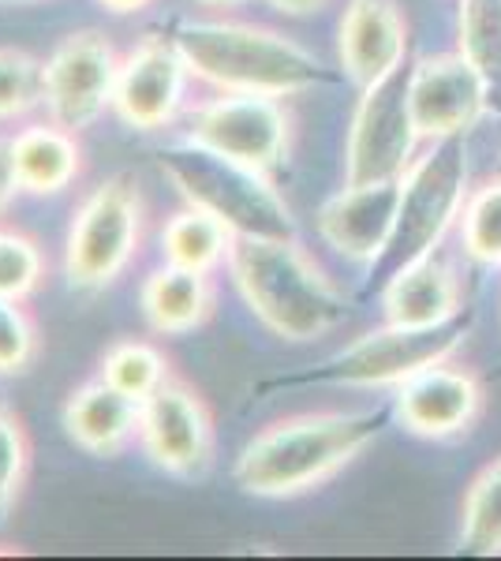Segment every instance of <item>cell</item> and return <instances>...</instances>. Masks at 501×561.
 <instances>
[{
  "label": "cell",
  "instance_id": "8",
  "mask_svg": "<svg viewBox=\"0 0 501 561\" xmlns=\"http://www.w3.org/2000/svg\"><path fill=\"white\" fill-rule=\"evenodd\" d=\"M408 83H412V65L405 60L389 76L360 90V105L344 142V184H378L408 173L419 139Z\"/></svg>",
  "mask_w": 501,
  "mask_h": 561
},
{
  "label": "cell",
  "instance_id": "29",
  "mask_svg": "<svg viewBox=\"0 0 501 561\" xmlns=\"http://www.w3.org/2000/svg\"><path fill=\"white\" fill-rule=\"evenodd\" d=\"M42 105V60L23 49H0V121Z\"/></svg>",
  "mask_w": 501,
  "mask_h": 561
},
{
  "label": "cell",
  "instance_id": "1",
  "mask_svg": "<svg viewBox=\"0 0 501 561\" xmlns=\"http://www.w3.org/2000/svg\"><path fill=\"white\" fill-rule=\"evenodd\" d=\"M386 409L304 412L270 423L236 457L232 479L251 497H299L349 468L386 431Z\"/></svg>",
  "mask_w": 501,
  "mask_h": 561
},
{
  "label": "cell",
  "instance_id": "7",
  "mask_svg": "<svg viewBox=\"0 0 501 561\" xmlns=\"http://www.w3.org/2000/svg\"><path fill=\"white\" fill-rule=\"evenodd\" d=\"M143 206L139 184L132 176H109L76 210L64 237V277L79 296L105 293L124 277L143 248Z\"/></svg>",
  "mask_w": 501,
  "mask_h": 561
},
{
  "label": "cell",
  "instance_id": "31",
  "mask_svg": "<svg viewBox=\"0 0 501 561\" xmlns=\"http://www.w3.org/2000/svg\"><path fill=\"white\" fill-rule=\"evenodd\" d=\"M270 8H277L281 15H315L322 12L330 0H266Z\"/></svg>",
  "mask_w": 501,
  "mask_h": 561
},
{
  "label": "cell",
  "instance_id": "19",
  "mask_svg": "<svg viewBox=\"0 0 501 561\" xmlns=\"http://www.w3.org/2000/svg\"><path fill=\"white\" fill-rule=\"evenodd\" d=\"M214 304H217V288L209 274L172 266V262L153 270L139 288L143 319L161 337H184V333L198 330L214 314Z\"/></svg>",
  "mask_w": 501,
  "mask_h": 561
},
{
  "label": "cell",
  "instance_id": "24",
  "mask_svg": "<svg viewBox=\"0 0 501 561\" xmlns=\"http://www.w3.org/2000/svg\"><path fill=\"white\" fill-rule=\"evenodd\" d=\"M98 378H105L109 386H116L121 393L143 404L153 389L166 386L172 378V364L158 345L127 337L105 348L102 364H98Z\"/></svg>",
  "mask_w": 501,
  "mask_h": 561
},
{
  "label": "cell",
  "instance_id": "35",
  "mask_svg": "<svg viewBox=\"0 0 501 561\" xmlns=\"http://www.w3.org/2000/svg\"><path fill=\"white\" fill-rule=\"evenodd\" d=\"M0 4H34V0H0Z\"/></svg>",
  "mask_w": 501,
  "mask_h": 561
},
{
  "label": "cell",
  "instance_id": "15",
  "mask_svg": "<svg viewBox=\"0 0 501 561\" xmlns=\"http://www.w3.org/2000/svg\"><path fill=\"white\" fill-rule=\"evenodd\" d=\"M400 180H378V184H344L330 203L318 210L315 225L341 259L355 266H371L397 221Z\"/></svg>",
  "mask_w": 501,
  "mask_h": 561
},
{
  "label": "cell",
  "instance_id": "22",
  "mask_svg": "<svg viewBox=\"0 0 501 561\" xmlns=\"http://www.w3.org/2000/svg\"><path fill=\"white\" fill-rule=\"evenodd\" d=\"M457 42L460 57L482 79L490 113L501 116V0H460Z\"/></svg>",
  "mask_w": 501,
  "mask_h": 561
},
{
  "label": "cell",
  "instance_id": "26",
  "mask_svg": "<svg viewBox=\"0 0 501 561\" xmlns=\"http://www.w3.org/2000/svg\"><path fill=\"white\" fill-rule=\"evenodd\" d=\"M31 460H34V446L20 412L8 401H0V528H4V520L20 505L26 476H31Z\"/></svg>",
  "mask_w": 501,
  "mask_h": 561
},
{
  "label": "cell",
  "instance_id": "2",
  "mask_svg": "<svg viewBox=\"0 0 501 561\" xmlns=\"http://www.w3.org/2000/svg\"><path fill=\"white\" fill-rule=\"evenodd\" d=\"M172 42L191 76L225 94L288 98L337 83V71L326 68L311 49L259 23L187 20L172 31Z\"/></svg>",
  "mask_w": 501,
  "mask_h": 561
},
{
  "label": "cell",
  "instance_id": "11",
  "mask_svg": "<svg viewBox=\"0 0 501 561\" xmlns=\"http://www.w3.org/2000/svg\"><path fill=\"white\" fill-rule=\"evenodd\" d=\"M139 446L172 479H203L214 465V412L195 386L172 375L143 401Z\"/></svg>",
  "mask_w": 501,
  "mask_h": 561
},
{
  "label": "cell",
  "instance_id": "28",
  "mask_svg": "<svg viewBox=\"0 0 501 561\" xmlns=\"http://www.w3.org/2000/svg\"><path fill=\"white\" fill-rule=\"evenodd\" d=\"M42 356L38 319L23 300H0V375H26Z\"/></svg>",
  "mask_w": 501,
  "mask_h": 561
},
{
  "label": "cell",
  "instance_id": "23",
  "mask_svg": "<svg viewBox=\"0 0 501 561\" xmlns=\"http://www.w3.org/2000/svg\"><path fill=\"white\" fill-rule=\"evenodd\" d=\"M460 550L476 558L501 554V457L490 460L464 494Z\"/></svg>",
  "mask_w": 501,
  "mask_h": 561
},
{
  "label": "cell",
  "instance_id": "34",
  "mask_svg": "<svg viewBox=\"0 0 501 561\" xmlns=\"http://www.w3.org/2000/svg\"><path fill=\"white\" fill-rule=\"evenodd\" d=\"M15 554H23L20 547H0V558H15Z\"/></svg>",
  "mask_w": 501,
  "mask_h": 561
},
{
  "label": "cell",
  "instance_id": "10",
  "mask_svg": "<svg viewBox=\"0 0 501 561\" xmlns=\"http://www.w3.org/2000/svg\"><path fill=\"white\" fill-rule=\"evenodd\" d=\"M121 57L98 31L68 34L42 65V105L49 121L71 131H87L113 108Z\"/></svg>",
  "mask_w": 501,
  "mask_h": 561
},
{
  "label": "cell",
  "instance_id": "12",
  "mask_svg": "<svg viewBox=\"0 0 501 561\" xmlns=\"http://www.w3.org/2000/svg\"><path fill=\"white\" fill-rule=\"evenodd\" d=\"M191 68L180 57L172 34H143V42L121 60L113 113L135 131H161L180 116Z\"/></svg>",
  "mask_w": 501,
  "mask_h": 561
},
{
  "label": "cell",
  "instance_id": "4",
  "mask_svg": "<svg viewBox=\"0 0 501 561\" xmlns=\"http://www.w3.org/2000/svg\"><path fill=\"white\" fill-rule=\"evenodd\" d=\"M464 203H468V139L464 135L434 139V147L423 158H415L408 173L400 176L394 232H389L382 255L367 266L363 296H382V288L400 270L439 251L442 237L460 217Z\"/></svg>",
  "mask_w": 501,
  "mask_h": 561
},
{
  "label": "cell",
  "instance_id": "6",
  "mask_svg": "<svg viewBox=\"0 0 501 561\" xmlns=\"http://www.w3.org/2000/svg\"><path fill=\"white\" fill-rule=\"evenodd\" d=\"M471 330V311H460L434 325L386 322L382 330L363 333L360 341L326 356L304 375L281 378L277 386H344V389H382L400 386L423 367L449 359Z\"/></svg>",
  "mask_w": 501,
  "mask_h": 561
},
{
  "label": "cell",
  "instance_id": "36",
  "mask_svg": "<svg viewBox=\"0 0 501 561\" xmlns=\"http://www.w3.org/2000/svg\"><path fill=\"white\" fill-rule=\"evenodd\" d=\"M498 173H501V161H498Z\"/></svg>",
  "mask_w": 501,
  "mask_h": 561
},
{
  "label": "cell",
  "instance_id": "33",
  "mask_svg": "<svg viewBox=\"0 0 501 561\" xmlns=\"http://www.w3.org/2000/svg\"><path fill=\"white\" fill-rule=\"evenodd\" d=\"M195 4H203V8H240V4H248V0H195Z\"/></svg>",
  "mask_w": 501,
  "mask_h": 561
},
{
  "label": "cell",
  "instance_id": "25",
  "mask_svg": "<svg viewBox=\"0 0 501 561\" xmlns=\"http://www.w3.org/2000/svg\"><path fill=\"white\" fill-rule=\"evenodd\" d=\"M460 240L471 262L501 266V173L468 195L460 210Z\"/></svg>",
  "mask_w": 501,
  "mask_h": 561
},
{
  "label": "cell",
  "instance_id": "27",
  "mask_svg": "<svg viewBox=\"0 0 501 561\" xmlns=\"http://www.w3.org/2000/svg\"><path fill=\"white\" fill-rule=\"evenodd\" d=\"M45 280L38 240L20 229H0V300H26Z\"/></svg>",
  "mask_w": 501,
  "mask_h": 561
},
{
  "label": "cell",
  "instance_id": "3",
  "mask_svg": "<svg viewBox=\"0 0 501 561\" xmlns=\"http://www.w3.org/2000/svg\"><path fill=\"white\" fill-rule=\"evenodd\" d=\"M225 266L251 314L281 341L307 345L349 319V300L296 240L236 237Z\"/></svg>",
  "mask_w": 501,
  "mask_h": 561
},
{
  "label": "cell",
  "instance_id": "17",
  "mask_svg": "<svg viewBox=\"0 0 501 561\" xmlns=\"http://www.w3.org/2000/svg\"><path fill=\"white\" fill-rule=\"evenodd\" d=\"M139 415H143L139 401H132L116 386H109L105 378H94V382L79 386L64 401L60 420L71 446L83 449L87 457L113 460L139 438Z\"/></svg>",
  "mask_w": 501,
  "mask_h": 561
},
{
  "label": "cell",
  "instance_id": "20",
  "mask_svg": "<svg viewBox=\"0 0 501 561\" xmlns=\"http://www.w3.org/2000/svg\"><path fill=\"white\" fill-rule=\"evenodd\" d=\"M8 142H12V165L26 195H60L83 176L79 131L57 121L31 124Z\"/></svg>",
  "mask_w": 501,
  "mask_h": 561
},
{
  "label": "cell",
  "instance_id": "13",
  "mask_svg": "<svg viewBox=\"0 0 501 561\" xmlns=\"http://www.w3.org/2000/svg\"><path fill=\"white\" fill-rule=\"evenodd\" d=\"M408 105H412L415 131L426 135V139L468 135L479 116L490 113L482 79L460 53L423 57L419 65H412Z\"/></svg>",
  "mask_w": 501,
  "mask_h": 561
},
{
  "label": "cell",
  "instance_id": "32",
  "mask_svg": "<svg viewBox=\"0 0 501 561\" xmlns=\"http://www.w3.org/2000/svg\"><path fill=\"white\" fill-rule=\"evenodd\" d=\"M98 4L116 15H135V12H143V8H150L153 0H98Z\"/></svg>",
  "mask_w": 501,
  "mask_h": 561
},
{
  "label": "cell",
  "instance_id": "14",
  "mask_svg": "<svg viewBox=\"0 0 501 561\" xmlns=\"http://www.w3.org/2000/svg\"><path fill=\"white\" fill-rule=\"evenodd\" d=\"M482 409V386L471 370L442 364L423 367L397 386L394 415L415 438H453L476 423Z\"/></svg>",
  "mask_w": 501,
  "mask_h": 561
},
{
  "label": "cell",
  "instance_id": "18",
  "mask_svg": "<svg viewBox=\"0 0 501 561\" xmlns=\"http://www.w3.org/2000/svg\"><path fill=\"white\" fill-rule=\"evenodd\" d=\"M382 307L386 322L400 325H434L464 311V293L457 270L445 262L439 251L405 266L400 274L382 288Z\"/></svg>",
  "mask_w": 501,
  "mask_h": 561
},
{
  "label": "cell",
  "instance_id": "30",
  "mask_svg": "<svg viewBox=\"0 0 501 561\" xmlns=\"http://www.w3.org/2000/svg\"><path fill=\"white\" fill-rule=\"evenodd\" d=\"M20 192L23 187H20V176H15V165H12V142L0 139V214L15 203Z\"/></svg>",
  "mask_w": 501,
  "mask_h": 561
},
{
  "label": "cell",
  "instance_id": "21",
  "mask_svg": "<svg viewBox=\"0 0 501 561\" xmlns=\"http://www.w3.org/2000/svg\"><path fill=\"white\" fill-rule=\"evenodd\" d=\"M236 232L221 217H214L203 206H184L180 214H172L161 232V255L172 266H187L198 274H214L217 266L229 262Z\"/></svg>",
  "mask_w": 501,
  "mask_h": 561
},
{
  "label": "cell",
  "instance_id": "5",
  "mask_svg": "<svg viewBox=\"0 0 501 561\" xmlns=\"http://www.w3.org/2000/svg\"><path fill=\"white\" fill-rule=\"evenodd\" d=\"M158 169L166 173L187 206H203L221 217L236 237L296 240V221L288 203L277 195L273 180L259 169L209 153L195 142L180 139L158 153Z\"/></svg>",
  "mask_w": 501,
  "mask_h": 561
},
{
  "label": "cell",
  "instance_id": "16",
  "mask_svg": "<svg viewBox=\"0 0 501 561\" xmlns=\"http://www.w3.org/2000/svg\"><path fill=\"white\" fill-rule=\"evenodd\" d=\"M341 76L355 87H371L408 60V23L397 0H349L337 26Z\"/></svg>",
  "mask_w": 501,
  "mask_h": 561
},
{
  "label": "cell",
  "instance_id": "9",
  "mask_svg": "<svg viewBox=\"0 0 501 561\" xmlns=\"http://www.w3.org/2000/svg\"><path fill=\"white\" fill-rule=\"evenodd\" d=\"M187 142L209 153H221L259 173H277L288 158L293 121L285 105L270 94H225L198 105L187 116Z\"/></svg>",
  "mask_w": 501,
  "mask_h": 561
}]
</instances>
